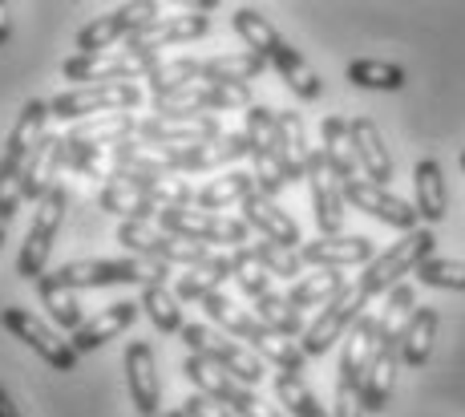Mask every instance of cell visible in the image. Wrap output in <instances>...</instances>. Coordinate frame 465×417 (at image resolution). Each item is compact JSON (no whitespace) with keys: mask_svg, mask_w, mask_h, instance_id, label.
Wrapping results in <instances>:
<instances>
[{"mask_svg":"<svg viewBox=\"0 0 465 417\" xmlns=\"http://www.w3.org/2000/svg\"><path fill=\"white\" fill-rule=\"evenodd\" d=\"M142 313L150 316V324L158 328V333H183V304H178V296L174 292L166 288V283H146V288H142Z\"/></svg>","mask_w":465,"mask_h":417,"instance_id":"42","label":"cell"},{"mask_svg":"<svg viewBox=\"0 0 465 417\" xmlns=\"http://www.w3.org/2000/svg\"><path fill=\"white\" fill-rule=\"evenodd\" d=\"M372 357H377V316H361L352 324V333L344 336V352H340V385H364V372H369Z\"/></svg>","mask_w":465,"mask_h":417,"instance_id":"21","label":"cell"},{"mask_svg":"<svg viewBox=\"0 0 465 417\" xmlns=\"http://www.w3.org/2000/svg\"><path fill=\"white\" fill-rule=\"evenodd\" d=\"M344 199L352 203L356 211H364V215L381 219V223L397 227V232H417V223H421V215H417V203H405L401 194H392L389 186H377L369 179H352L344 183Z\"/></svg>","mask_w":465,"mask_h":417,"instance_id":"13","label":"cell"},{"mask_svg":"<svg viewBox=\"0 0 465 417\" xmlns=\"http://www.w3.org/2000/svg\"><path fill=\"white\" fill-rule=\"evenodd\" d=\"M142 105L138 85H77L49 102V114L57 122H82V118H105V114H130Z\"/></svg>","mask_w":465,"mask_h":417,"instance_id":"7","label":"cell"},{"mask_svg":"<svg viewBox=\"0 0 465 417\" xmlns=\"http://www.w3.org/2000/svg\"><path fill=\"white\" fill-rule=\"evenodd\" d=\"M102 154L105 150L89 146V142H77L65 134V166L77 174H89V179H105V166H102Z\"/></svg>","mask_w":465,"mask_h":417,"instance_id":"53","label":"cell"},{"mask_svg":"<svg viewBox=\"0 0 465 417\" xmlns=\"http://www.w3.org/2000/svg\"><path fill=\"white\" fill-rule=\"evenodd\" d=\"M183 377L194 385V393H207V397H214V402H223V405H227L231 393L239 389V381L231 377V372H223L207 357H194V352L183 361Z\"/></svg>","mask_w":465,"mask_h":417,"instance_id":"41","label":"cell"},{"mask_svg":"<svg viewBox=\"0 0 465 417\" xmlns=\"http://www.w3.org/2000/svg\"><path fill=\"white\" fill-rule=\"evenodd\" d=\"M255 316H259V321H263L267 328H272V333L288 336V341H296V336L308 333V324H303L300 308H292L288 296H280V292H267V296H259V300H255Z\"/></svg>","mask_w":465,"mask_h":417,"instance_id":"44","label":"cell"},{"mask_svg":"<svg viewBox=\"0 0 465 417\" xmlns=\"http://www.w3.org/2000/svg\"><path fill=\"white\" fill-rule=\"evenodd\" d=\"M0 324H5L16 341L29 344L45 365H53L57 372H74L77 369V349L69 341H61V336L53 333L45 321H37L33 313H25V308H5V313H0Z\"/></svg>","mask_w":465,"mask_h":417,"instance_id":"12","label":"cell"},{"mask_svg":"<svg viewBox=\"0 0 465 417\" xmlns=\"http://www.w3.org/2000/svg\"><path fill=\"white\" fill-rule=\"evenodd\" d=\"M461 171H465V150H461Z\"/></svg>","mask_w":465,"mask_h":417,"instance_id":"60","label":"cell"},{"mask_svg":"<svg viewBox=\"0 0 465 417\" xmlns=\"http://www.w3.org/2000/svg\"><path fill=\"white\" fill-rule=\"evenodd\" d=\"M348 288V280H344V272H336V268H316L312 276H303L292 283V292H288V304L292 308H328L332 300L340 296V292Z\"/></svg>","mask_w":465,"mask_h":417,"instance_id":"35","label":"cell"},{"mask_svg":"<svg viewBox=\"0 0 465 417\" xmlns=\"http://www.w3.org/2000/svg\"><path fill=\"white\" fill-rule=\"evenodd\" d=\"M433 247H437V235L425 232V227H417V232H409L405 239H397L389 252H381L377 260L364 268V276H361L364 296L369 300L372 296H389V292L397 288L409 272H417L425 260H433Z\"/></svg>","mask_w":465,"mask_h":417,"instance_id":"1","label":"cell"},{"mask_svg":"<svg viewBox=\"0 0 465 417\" xmlns=\"http://www.w3.org/2000/svg\"><path fill=\"white\" fill-rule=\"evenodd\" d=\"M8 33H13V21H8V8L0 5V49L8 45Z\"/></svg>","mask_w":465,"mask_h":417,"instance_id":"58","label":"cell"},{"mask_svg":"<svg viewBox=\"0 0 465 417\" xmlns=\"http://www.w3.org/2000/svg\"><path fill=\"white\" fill-rule=\"evenodd\" d=\"M267 69L259 53H223V57L203 61V82H223V85H252Z\"/></svg>","mask_w":465,"mask_h":417,"instance_id":"37","label":"cell"},{"mask_svg":"<svg viewBox=\"0 0 465 417\" xmlns=\"http://www.w3.org/2000/svg\"><path fill=\"white\" fill-rule=\"evenodd\" d=\"M252 352H259V357L272 361V365H280L283 372H296V377L303 372V365H308V352H303L296 341H288V336L272 333V328L252 344Z\"/></svg>","mask_w":465,"mask_h":417,"instance_id":"47","label":"cell"},{"mask_svg":"<svg viewBox=\"0 0 465 417\" xmlns=\"http://www.w3.org/2000/svg\"><path fill=\"white\" fill-rule=\"evenodd\" d=\"M332 417H364L361 389H352V385H340V381H336V413H332Z\"/></svg>","mask_w":465,"mask_h":417,"instance_id":"56","label":"cell"},{"mask_svg":"<svg viewBox=\"0 0 465 417\" xmlns=\"http://www.w3.org/2000/svg\"><path fill=\"white\" fill-rule=\"evenodd\" d=\"M166 263H142V260H74L57 268V280L65 288H118V283H166Z\"/></svg>","mask_w":465,"mask_h":417,"instance_id":"5","label":"cell"},{"mask_svg":"<svg viewBox=\"0 0 465 417\" xmlns=\"http://www.w3.org/2000/svg\"><path fill=\"white\" fill-rule=\"evenodd\" d=\"M21 203H25V163L5 154L0 158V227L21 211Z\"/></svg>","mask_w":465,"mask_h":417,"instance_id":"50","label":"cell"},{"mask_svg":"<svg viewBox=\"0 0 465 417\" xmlns=\"http://www.w3.org/2000/svg\"><path fill=\"white\" fill-rule=\"evenodd\" d=\"M320 154H324V163L332 166V174L340 183H352L361 179V158H356V146H352V130H348V122L340 118V114H328L324 126H320Z\"/></svg>","mask_w":465,"mask_h":417,"instance_id":"24","label":"cell"},{"mask_svg":"<svg viewBox=\"0 0 465 417\" xmlns=\"http://www.w3.org/2000/svg\"><path fill=\"white\" fill-rule=\"evenodd\" d=\"M413 194H417V215L425 223H441L445 211H450V186H445L441 163L433 158H421L413 166Z\"/></svg>","mask_w":465,"mask_h":417,"instance_id":"29","label":"cell"},{"mask_svg":"<svg viewBox=\"0 0 465 417\" xmlns=\"http://www.w3.org/2000/svg\"><path fill=\"white\" fill-rule=\"evenodd\" d=\"M227 130H219V118L211 114H191V118H146L138 122V138L158 142V146H199V142H214Z\"/></svg>","mask_w":465,"mask_h":417,"instance_id":"15","label":"cell"},{"mask_svg":"<svg viewBox=\"0 0 465 417\" xmlns=\"http://www.w3.org/2000/svg\"><path fill=\"white\" fill-rule=\"evenodd\" d=\"M413 313H417L413 283H397V288L389 292V300H384L381 316H377V344H401V336H405Z\"/></svg>","mask_w":465,"mask_h":417,"instance_id":"36","label":"cell"},{"mask_svg":"<svg viewBox=\"0 0 465 417\" xmlns=\"http://www.w3.org/2000/svg\"><path fill=\"white\" fill-rule=\"evenodd\" d=\"M252 252L259 255V263H263V268L272 272V276H280V280H296L300 272H303L300 252H292V247L272 243V239H255V243H252Z\"/></svg>","mask_w":465,"mask_h":417,"instance_id":"51","label":"cell"},{"mask_svg":"<svg viewBox=\"0 0 465 417\" xmlns=\"http://www.w3.org/2000/svg\"><path fill=\"white\" fill-rule=\"evenodd\" d=\"M227 405L235 410V417H283L280 410H275V405H267L252 385H239L235 393H231V402H227Z\"/></svg>","mask_w":465,"mask_h":417,"instance_id":"54","label":"cell"},{"mask_svg":"<svg viewBox=\"0 0 465 417\" xmlns=\"http://www.w3.org/2000/svg\"><path fill=\"white\" fill-rule=\"evenodd\" d=\"M97 207L110 211V215H118L122 223H126V219H142V223H150V219L163 215V207H158L150 194H142L138 186H130L122 179H110L102 191H97Z\"/></svg>","mask_w":465,"mask_h":417,"instance_id":"30","label":"cell"},{"mask_svg":"<svg viewBox=\"0 0 465 417\" xmlns=\"http://www.w3.org/2000/svg\"><path fill=\"white\" fill-rule=\"evenodd\" d=\"M259 191L255 186V174L247 171H231V174H219L194 194V207L199 211H211V215H223V207H243L247 199Z\"/></svg>","mask_w":465,"mask_h":417,"instance_id":"31","label":"cell"},{"mask_svg":"<svg viewBox=\"0 0 465 417\" xmlns=\"http://www.w3.org/2000/svg\"><path fill=\"white\" fill-rule=\"evenodd\" d=\"M243 223L252 227V232H259V239H272V243L292 247V252H296V243H300L296 219H292L275 199H267V194H259V191L243 203Z\"/></svg>","mask_w":465,"mask_h":417,"instance_id":"20","label":"cell"},{"mask_svg":"<svg viewBox=\"0 0 465 417\" xmlns=\"http://www.w3.org/2000/svg\"><path fill=\"white\" fill-rule=\"evenodd\" d=\"M348 130H352L356 158H361V171L369 174V183L389 186L392 183V154H389V146H384L377 122L372 118H352L348 122Z\"/></svg>","mask_w":465,"mask_h":417,"instance_id":"22","label":"cell"},{"mask_svg":"<svg viewBox=\"0 0 465 417\" xmlns=\"http://www.w3.org/2000/svg\"><path fill=\"white\" fill-rule=\"evenodd\" d=\"M211 21L203 13H183V16H163V21H154L150 29H142L138 37L126 41V49L134 53H146V57H158L166 45H183V41H199L207 37Z\"/></svg>","mask_w":465,"mask_h":417,"instance_id":"17","label":"cell"},{"mask_svg":"<svg viewBox=\"0 0 465 417\" xmlns=\"http://www.w3.org/2000/svg\"><path fill=\"white\" fill-rule=\"evenodd\" d=\"M126 385H130V402L138 405L142 417L163 410V385H158L154 349H150L146 341H134L126 349Z\"/></svg>","mask_w":465,"mask_h":417,"instance_id":"18","label":"cell"},{"mask_svg":"<svg viewBox=\"0 0 465 417\" xmlns=\"http://www.w3.org/2000/svg\"><path fill=\"white\" fill-rule=\"evenodd\" d=\"M163 57H146L126 45L105 49V53H77L61 65V74L74 77L82 85H134V77H150V69Z\"/></svg>","mask_w":465,"mask_h":417,"instance_id":"2","label":"cell"},{"mask_svg":"<svg viewBox=\"0 0 465 417\" xmlns=\"http://www.w3.org/2000/svg\"><path fill=\"white\" fill-rule=\"evenodd\" d=\"M231 25H235V33L243 37V45L247 53H259V57L272 65V57H275V49L283 45V37L275 33V25L267 21L259 8H235V16H231Z\"/></svg>","mask_w":465,"mask_h":417,"instance_id":"39","label":"cell"},{"mask_svg":"<svg viewBox=\"0 0 465 417\" xmlns=\"http://www.w3.org/2000/svg\"><path fill=\"white\" fill-rule=\"evenodd\" d=\"M227 280H235L231 255H211V260L194 263V268H186L183 276H178L174 296H178V304H203V300L214 296Z\"/></svg>","mask_w":465,"mask_h":417,"instance_id":"23","label":"cell"},{"mask_svg":"<svg viewBox=\"0 0 465 417\" xmlns=\"http://www.w3.org/2000/svg\"><path fill=\"white\" fill-rule=\"evenodd\" d=\"M364 304H369V296H364L361 283H348L344 292L332 300L328 308H320V316L308 324V333H303L300 349L308 352V357H324L328 349L340 341V336L352 333V324L364 316Z\"/></svg>","mask_w":465,"mask_h":417,"instance_id":"11","label":"cell"},{"mask_svg":"<svg viewBox=\"0 0 465 417\" xmlns=\"http://www.w3.org/2000/svg\"><path fill=\"white\" fill-rule=\"evenodd\" d=\"M308 186H312V211H316V227L320 235H344L340 227H344V183L332 174V166L324 163V154H312L308 163Z\"/></svg>","mask_w":465,"mask_h":417,"instance_id":"14","label":"cell"},{"mask_svg":"<svg viewBox=\"0 0 465 417\" xmlns=\"http://www.w3.org/2000/svg\"><path fill=\"white\" fill-rule=\"evenodd\" d=\"M178 150V171H214V166L239 163L243 154H252V138L247 130H227L214 142H199V146H174Z\"/></svg>","mask_w":465,"mask_h":417,"instance_id":"19","label":"cell"},{"mask_svg":"<svg viewBox=\"0 0 465 417\" xmlns=\"http://www.w3.org/2000/svg\"><path fill=\"white\" fill-rule=\"evenodd\" d=\"M178 336H183V344L194 352V357L214 361V365H219L223 372H231L239 385H259V381H263V372H267L263 369V357L252 352L247 344L231 341V336L211 333L207 324H186Z\"/></svg>","mask_w":465,"mask_h":417,"instance_id":"6","label":"cell"},{"mask_svg":"<svg viewBox=\"0 0 465 417\" xmlns=\"http://www.w3.org/2000/svg\"><path fill=\"white\" fill-rule=\"evenodd\" d=\"M275 122H280V154H283V174H288V183L308 179V163L316 150H312V142H308V126H303L300 110L275 114Z\"/></svg>","mask_w":465,"mask_h":417,"instance_id":"27","label":"cell"},{"mask_svg":"<svg viewBox=\"0 0 465 417\" xmlns=\"http://www.w3.org/2000/svg\"><path fill=\"white\" fill-rule=\"evenodd\" d=\"M272 69L283 77V85H288L292 94L300 97V102H316L320 94H324V82H320V74L303 61V53L300 49H292L288 41H283L280 49H275V57H272Z\"/></svg>","mask_w":465,"mask_h":417,"instance_id":"32","label":"cell"},{"mask_svg":"<svg viewBox=\"0 0 465 417\" xmlns=\"http://www.w3.org/2000/svg\"><path fill=\"white\" fill-rule=\"evenodd\" d=\"M0 417H21L16 413V405H13V397H8V389L0 385Z\"/></svg>","mask_w":465,"mask_h":417,"instance_id":"57","label":"cell"},{"mask_svg":"<svg viewBox=\"0 0 465 417\" xmlns=\"http://www.w3.org/2000/svg\"><path fill=\"white\" fill-rule=\"evenodd\" d=\"M118 243L126 247V252L142 255V260L150 263H183V268H194V263L211 260V252L203 243H191V239H178L158 227V219H150V223H142V219H126V223H118Z\"/></svg>","mask_w":465,"mask_h":417,"instance_id":"3","label":"cell"},{"mask_svg":"<svg viewBox=\"0 0 465 417\" xmlns=\"http://www.w3.org/2000/svg\"><path fill=\"white\" fill-rule=\"evenodd\" d=\"M300 260L312 263V268H356V263H372L377 252H372V239L364 235H320L308 239L300 247Z\"/></svg>","mask_w":465,"mask_h":417,"instance_id":"16","label":"cell"},{"mask_svg":"<svg viewBox=\"0 0 465 417\" xmlns=\"http://www.w3.org/2000/svg\"><path fill=\"white\" fill-rule=\"evenodd\" d=\"M150 417H186L183 410H158V413H150Z\"/></svg>","mask_w":465,"mask_h":417,"instance_id":"59","label":"cell"},{"mask_svg":"<svg viewBox=\"0 0 465 417\" xmlns=\"http://www.w3.org/2000/svg\"><path fill=\"white\" fill-rule=\"evenodd\" d=\"M37 292H41V304L49 308V316L57 321V328H82V304H77L74 288H65V283L57 280V272H49L45 280H37Z\"/></svg>","mask_w":465,"mask_h":417,"instance_id":"43","label":"cell"},{"mask_svg":"<svg viewBox=\"0 0 465 417\" xmlns=\"http://www.w3.org/2000/svg\"><path fill=\"white\" fill-rule=\"evenodd\" d=\"M183 413H186V417H235V410H231V405L214 402V397H207V393H191V397H186Z\"/></svg>","mask_w":465,"mask_h":417,"instance_id":"55","label":"cell"},{"mask_svg":"<svg viewBox=\"0 0 465 417\" xmlns=\"http://www.w3.org/2000/svg\"><path fill=\"white\" fill-rule=\"evenodd\" d=\"M163 8L154 5V0H134V5H118L114 13L97 16V21H89L82 33H77V45L82 53H105V49H118V41H130L138 37L142 29H150L154 21H163Z\"/></svg>","mask_w":465,"mask_h":417,"instance_id":"10","label":"cell"},{"mask_svg":"<svg viewBox=\"0 0 465 417\" xmlns=\"http://www.w3.org/2000/svg\"><path fill=\"white\" fill-rule=\"evenodd\" d=\"M231 268H235V283L252 300H259V296H267V292H272V272L259 263V255L252 252V247H235V252H231Z\"/></svg>","mask_w":465,"mask_h":417,"instance_id":"48","label":"cell"},{"mask_svg":"<svg viewBox=\"0 0 465 417\" xmlns=\"http://www.w3.org/2000/svg\"><path fill=\"white\" fill-rule=\"evenodd\" d=\"M158 227L178 239H191V243H227V247H252V227L243 219H227V215H211V211L199 207H178V211H163L158 215Z\"/></svg>","mask_w":465,"mask_h":417,"instance_id":"9","label":"cell"},{"mask_svg":"<svg viewBox=\"0 0 465 417\" xmlns=\"http://www.w3.org/2000/svg\"><path fill=\"white\" fill-rule=\"evenodd\" d=\"M275 397H280L283 410H288L292 417H328L324 405L312 397V389L303 385L296 372H280V377H275Z\"/></svg>","mask_w":465,"mask_h":417,"instance_id":"49","label":"cell"},{"mask_svg":"<svg viewBox=\"0 0 465 417\" xmlns=\"http://www.w3.org/2000/svg\"><path fill=\"white\" fill-rule=\"evenodd\" d=\"M49 102H41V97H33V102H25V110L16 114V126L13 134H8V158H16V163H25V158L33 154V150L41 146L45 138V126H49Z\"/></svg>","mask_w":465,"mask_h":417,"instance_id":"33","label":"cell"},{"mask_svg":"<svg viewBox=\"0 0 465 417\" xmlns=\"http://www.w3.org/2000/svg\"><path fill=\"white\" fill-rule=\"evenodd\" d=\"M65 186H49L45 199L37 203V215H33V227L21 243V255H16V276L21 280H45L49 276V252L53 239L61 232V219H65Z\"/></svg>","mask_w":465,"mask_h":417,"instance_id":"4","label":"cell"},{"mask_svg":"<svg viewBox=\"0 0 465 417\" xmlns=\"http://www.w3.org/2000/svg\"><path fill=\"white\" fill-rule=\"evenodd\" d=\"M150 90H154V97H166L174 90H183V85H194L203 82V61L194 57H174V61H158L154 69H150Z\"/></svg>","mask_w":465,"mask_h":417,"instance_id":"46","label":"cell"},{"mask_svg":"<svg viewBox=\"0 0 465 417\" xmlns=\"http://www.w3.org/2000/svg\"><path fill=\"white\" fill-rule=\"evenodd\" d=\"M57 166H65V134H45L41 146L25 158V199L41 203L49 186H57Z\"/></svg>","mask_w":465,"mask_h":417,"instance_id":"25","label":"cell"},{"mask_svg":"<svg viewBox=\"0 0 465 417\" xmlns=\"http://www.w3.org/2000/svg\"><path fill=\"white\" fill-rule=\"evenodd\" d=\"M397 369H401V344H377V357H372L361 385V402L369 413H381L389 405L392 385H397Z\"/></svg>","mask_w":465,"mask_h":417,"instance_id":"28","label":"cell"},{"mask_svg":"<svg viewBox=\"0 0 465 417\" xmlns=\"http://www.w3.org/2000/svg\"><path fill=\"white\" fill-rule=\"evenodd\" d=\"M433 341H437V313L433 308H417L405 336H401V365L421 369L433 357Z\"/></svg>","mask_w":465,"mask_h":417,"instance_id":"40","label":"cell"},{"mask_svg":"<svg viewBox=\"0 0 465 417\" xmlns=\"http://www.w3.org/2000/svg\"><path fill=\"white\" fill-rule=\"evenodd\" d=\"M0 243H5V227H0Z\"/></svg>","mask_w":465,"mask_h":417,"instance_id":"61","label":"cell"},{"mask_svg":"<svg viewBox=\"0 0 465 417\" xmlns=\"http://www.w3.org/2000/svg\"><path fill=\"white\" fill-rule=\"evenodd\" d=\"M134 316H138V304H130V300H122V304H110V308H102L97 316H89V321L74 333V349H77V357L82 352H94V349H102L105 341H114V336H122L126 328L134 324Z\"/></svg>","mask_w":465,"mask_h":417,"instance_id":"26","label":"cell"},{"mask_svg":"<svg viewBox=\"0 0 465 417\" xmlns=\"http://www.w3.org/2000/svg\"><path fill=\"white\" fill-rule=\"evenodd\" d=\"M425 288H450V292H465V260H425L413 272Z\"/></svg>","mask_w":465,"mask_h":417,"instance_id":"52","label":"cell"},{"mask_svg":"<svg viewBox=\"0 0 465 417\" xmlns=\"http://www.w3.org/2000/svg\"><path fill=\"white\" fill-rule=\"evenodd\" d=\"M348 82L361 85V90H401L405 85V69L392 65V61H372V57H361V61H348Z\"/></svg>","mask_w":465,"mask_h":417,"instance_id":"45","label":"cell"},{"mask_svg":"<svg viewBox=\"0 0 465 417\" xmlns=\"http://www.w3.org/2000/svg\"><path fill=\"white\" fill-rule=\"evenodd\" d=\"M203 308H207V316L219 328H227L231 336H239V341H247V349H252V344L259 341V336L267 333V324L259 321L255 313H247V308H239L235 300H227L223 296V292H214V296H207L203 300Z\"/></svg>","mask_w":465,"mask_h":417,"instance_id":"34","label":"cell"},{"mask_svg":"<svg viewBox=\"0 0 465 417\" xmlns=\"http://www.w3.org/2000/svg\"><path fill=\"white\" fill-rule=\"evenodd\" d=\"M247 138H252V163H255V186L259 194L275 199L288 186L283 174V154H280V122L267 105H252L247 110Z\"/></svg>","mask_w":465,"mask_h":417,"instance_id":"8","label":"cell"},{"mask_svg":"<svg viewBox=\"0 0 465 417\" xmlns=\"http://www.w3.org/2000/svg\"><path fill=\"white\" fill-rule=\"evenodd\" d=\"M130 134H138V118H134V114H105V118H89L82 126L69 130V138L89 142V146H97V150L122 146Z\"/></svg>","mask_w":465,"mask_h":417,"instance_id":"38","label":"cell"}]
</instances>
